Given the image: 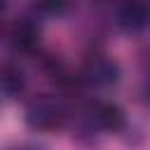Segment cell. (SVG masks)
Segmentation results:
<instances>
[{
    "instance_id": "3957f363",
    "label": "cell",
    "mask_w": 150,
    "mask_h": 150,
    "mask_svg": "<svg viewBox=\"0 0 150 150\" xmlns=\"http://www.w3.org/2000/svg\"><path fill=\"white\" fill-rule=\"evenodd\" d=\"M91 120L103 131H120L124 127V112L110 103V101H96L91 103Z\"/></svg>"
},
{
    "instance_id": "52a82bcc",
    "label": "cell",
    "mask_w": 150,
    "mask_h": 150,
    "mask_svg": "<svg viewBox=\"0 0 150 150\" xmlns=\"http://www.w3.org/2000/svg\"><path fill=\"white\" fill-rule=\"evenodd\" d=\"M35 5H38L42 12H47V14H59V12L66 9L68 0H38Z\"/></svg>"
},
{
    "instance_id": "5b68a950",
    "label": "cell",
    "mask_w": 150,
    "mask_h": 150,
    "mask_svg": "<svg viewBox=\"0 0 150 150\" xmlns=\"http://www.w3.org/2000/svg\"><path fill=\"white\" fill-rule=\"evenodd\" d=\"M23 87H26V75H23L21 68H16V66H12V63L0 66V89H2L5 94L16 96V94L23 91Z\"/></svg>"
},
{
    "instance_id": "8992f818",
    "label": "cell",
    "mask_w": 150,
    "mask_h": 150,
    "mask_svg": "<svg viewBox=\"0 0 150 150\" xmlns=\"http://www.w3.org/2000/svg\"><path fill=\"white\" fill-rule=\"evenodd\" d=\"M12 45H14V49H21V52L33 49V47L38 45V28H35L30 21L16 23L14 30H12Z\"/></svg>"
},
{
    "instance_id": "ba28073f",
    "label": "cell",
    "mask_w": 150,
    "mask_h": 150,
    "mask_svg": "<svg viewBox=\"0 0 150 150\" xmlns=\"http://www.w3.org/2000/svg\"><path fill=\"white\" fill-rule=\"evenodd\" d=\"M14 150H42V148H30V145H23V148H14Z\"/></svg>"
},
{
    "instance_id": "9c48e42d",
    "label": "cell",
    "mask_w": 150,
    "mask_h": 150,
    "mask_svg": "<svg viewBox=\"0 0 150 150\" xmlns=\"http://www.w3.org/2000/svg\"><path fill=\"white\" fill-rule=\"evenodd\" d=\"M2 5H5V0H0V9H2Z\"/></svg>"
},
{
    "instance_id": "7a4b0ae2",
    "label": "cell",
    "mask_w": 150,
    "mask_h": 150,
    "mask_svg": "<svg viewBox=\"0 0 150 150\" xmlns=\"http://www.w3.org/2000/svg\"><path fill=\"white\" fill-rule=\"evenodd\" d=\"M117 75H120L117 63L105 56H94L82 68V80H87L91 84H112L117 80Z\"/></svg>"
},
{
    "instance_id": "6da1fadb",
    "label": "cell",
    "mask_w": 150,
    "mask_h": 150,
    "mask_svg": "<svg viewBox=\"0 0 150 150\" xmlns=\"http://www.w3.org/2000/svg\"><path fill=\"white\" fill-rule=\"evenodd\" d=\"M63 120H66V112L54 101H38L26 112V122L38 131H54L63 124Z\"/></svg>"
},
{
    "instance_id": "277c9868",
    "label": "cell",
    "mask_w": 150,
    "mask_h": 150,
    "mask_svg": "<svg viewBox=\"0 0 150 150\" xmlns=\"http://www.w3.org/2000/svg\"><path fill=\"white\" fill-rule=\"evenodd\" d=\"M120 23L127 30H138L150 23V7L141 0H129L120 7Z\"/></svg>"
}]
</instances>
